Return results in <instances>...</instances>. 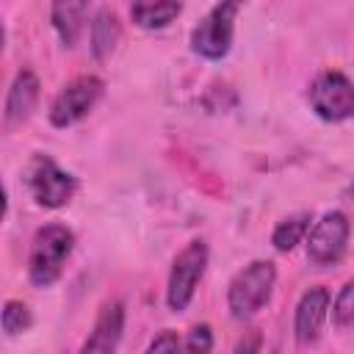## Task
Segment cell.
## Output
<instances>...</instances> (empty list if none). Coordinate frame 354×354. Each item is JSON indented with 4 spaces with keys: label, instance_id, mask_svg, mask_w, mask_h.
Segmentation results:
<instances>
[{
    "label": "cell",
    "instance_id": "obj_17",
    "mask_svg": "<svg viewBox=\"0 0 354 354\" xmlns=\"http://www.w3.org/2000/svg\"><path fill=\"white\" fill-rule=\"evenodd\" d=\"M329 315H332V326L346 332V329H354V277L337 290L332 307H329Z\"/></svg>",
    "mask_w": 354,
    "mask_h": 354
},
{
    "label": "cell",
    "instance_id": "obj_7",
    "mask_svg": "<svg viewBox=\"0 0 354 354\" xmlns=\"http://www.w3.org/2000/svg\"><path fill=\"white\" fill-rule=\"evenodd\" d=\"M351 221L343 210H326L318 221H313L304 243H307V260L318 268L337 266L348 249Z\"/></svg>",
    "mask_w": 354,
    "mask_h": 354
},
{
    "label": "cell",
    "instance_id": "obj_19",
    "mask_svg": "<svg viewBox=\"0 0 354 354\" xmlns=\"http://www.w3.org/2000/svg\"><path fill=\"white\" fill-rule=\"evenodd\" d=\"M177 348H183V340H180V335L174 332V329H163L158 337H152L149 340V346H147V351H177Z\"/></svg>",
    "mask_w": 354,
    "mask_h": 354
},
{
    "label": "cell",
    "instance_id": "obj_16",
    "mask_svg": "<svg viewBox=\"0 0 354 354\" xmlns=\"http://www.w3.org/2000/svg\"><path fill=\"white\" fill-rule=\"evenodd\" d=\"M33 324V313L22 299H8L0 310V326L6 332V337H17L22 332H28Z\"/></svg>",
    "mask_w": 354,
    "mask_h": 354
},
{
    "label": "cell",
    "instance_id": "obj_11",
    "mask_svg": "<svg viewBox=\"0 0 354 354\" xmlns=\"http://www.w3.org/2000/svg\"><path fill=\"white\" fill-rule=\"evenodd\" d=\"M122 332H124V304L119 299H111L100 307L97 313V321L86 337V343L80 346L83 354H111L119 348V340H122Z\"/></svg>",
    "mask_w": 354,
    "mask_h": 354
},
{
    "label": "cell",
    "instance_id": "obj_10",
    "mask_svg": "<svg viewBox=\"0 0 354 354\" xmlns=\"http://www.w3.org/2000/svg\"><path fill=\"white\" fill-rule=\"evenodd\" d=\"M39 97H41V83H39L36 72L33 69H19L11 80L6 102H3V127L14 130L22 122H28L30 113L36 111V105H39Z\"/></svg>",
    "mask_w": 354,
    "mask_h": 354
},
{
    "label": "cell",
    "instance_id": "obj_1",
    "mask_svg": "<svg viewBox=\"0 0 354 354\" xmlns=\"http://www.w3.org/2000/svg\"><path fill=\"white\" fill-rule=\"evenodd\" d=\"M75 249V232L66 224H44L36 230L28 252V279L33 288H50L61 279Z\"/></svg>",
    "mask_w": 354,
    "mask_h": 354
},
{
    "label": "cell",
    "instance_id": "obj_14",
    "mask_svg": "<svg viewBox=\"0 0 354 354\" xmlns=\"http://www.w3.org/2000/svg\"><path fill=\"white\" fill-rule=\"evenodd\" d=\"M122 36V25H119V17L111 11V8H100L94 14V19L88 22V39H91V53L97 61L108 58L116 47Z\"/></svg>",
    "mask_w": 354,
    "mask_h": 354
},
{
    "label": "cell",
    "instance_id": "obj_6",
    "mask_svg": "<svg viewBox=\"0 0 354 354\" xmlns=\"http://www.w3.org/2000/svg\"><path fill=\"white\" fill-rule=\"evenodd\" d=\"M105 94V83L97 75H77L72 77L50 102L47 119L53 127H72L75 122H80L83 116H88L94 111V105L102 100Z\"/></svg>",
    "mask_w": 354,
    "mask_h": 354
},
{
    "label": "cell",
    "instance_id": "obj_13",
    "mask_svg": "<svg viewBox=\"0 0 354 354\" xmlns=\"http://www.w3.org/2000/svg\"><path fill=\"white\" fill-rule=\"evenodd\" d=\"M180 14H183L180 0H133L130 3V19L144 30L169 28Z\"/></svg>",
    "mask_w": 354,
    "mask_h": 354
},
{
    "label": "cell",
    "instance_id": "obj_18",
    "mask_svg": "<svg viewBox=\"0 0 354 354\" xmlns=\"http://www.w3.org/2000/svg\"><path fill=\"white\" fill-rule=\"evenodd\" d=\"M183 348H188V351H210L213 348V329L207 324L191 326L188 337L183 340Z\"/></svg>",
    "mask_w": 354,
    "mask_h": 354
},
{
    "label": "cell",
    "instance_id": "obj_15",
    "mask_svg": "<svg viewBox=\"0 0 354 354\" xmlns=\"http://www.w3.org/2000/svg\"><path fill=\"white\" fill-rule=\"evenodd\" d=\"M310 227H313V216H310L307 210L290 213V216H285L282 221H277V227H274V232H271V246H274L277 252H293V249L307 238Z\"/></svg>",
    "mask_w": 354,
    "mask_h": 354
},
{
    "label": "cell",
    "instance_id": "obj_5",
    "mask_svg": "<svg viewBox=\"0 0 354 354\" xmlns=\"http://www.w3.org/2000/svg\"><path fill=\"white\" fill-rule=\"evenodd\" d=\"M25 185L36 205L47 210L64 207L77 194V177L61 169L50 155H33L25 169Z\"/></svg>",
    "mask_w": 354,
    "mask_h": 354
},
{
    "label": "cell",
    "instance_id": "obj_12",
    "mask_svg": "<svg viewBox=\"0 0 354 354\" xmlns=\"http://www.w3.org/2000/svg\"><path fill=\"white\" fill-rule=\"evenodd\" d=\"M91 0H50V22L64 47H75L86 30V11Z\"/></svg>",
    "mask_w": 354,
    "mask_h": 354
},
{
    "label": "cell",
    "instance_id": "obj_4",
    "mask_svg": "<svg viewBox=\"0 0 354 354\" xmlns=\"http://www.w3.org/2000/svg\"><path fill=\"white\" fill-rule=\"evenodd\" d=\"M207 260H210V249L202 238L191 241L171 263L169 271V282H166V304L171 313H183L188 310L205 271H207Z\"/></svg>",
    "mask_w": 354,
    "mask_h": 354
},
{
    "label": "cell",
    "instance_id": "obj_9",
    "mask_svg": "<svg viewBox=\"0 0 354 354\" xmlns=\"http://www.w3.org/2000/svg\"><path fill=\"white\" fill-rule=\"evenodd\" d=\"M329 307H332V293L324 285H313L301 293L293 313V335L301 346H310L321 337V329L329 318Z\"/></svg>",
    "mask_w": 354,
    "mask_h": 354
},
{
    "label": "cell",
    "instance_id": "obj_2",
    "mask_svg": "<svg viewBox=\"0 0 354 354\" xmlns=\"http://www.w3.org/2000/svg\"><path fill=\"white\" fill-rule=\"evenodd\" d=\"M277 285V266L271 260H252L249 266H243L227 288V310L235 321H249L252 315H257Z\"/></svg>",
    "mask_w": 354,
    "mask_h": 354
},
{
    "label": "cell",
    "instance_id": "obj_3",
    "mask_svg": "<svg viewBox=\"0 0 354 354\" xmlns=\"http://www.w3.org/2000/svg\"><path fill=\"white\" fill-rule=\"evenodd\" d=\"M243 8V0H218L191 30V50L205 61H221L232 50L235 19Z\"/></svg>",
    "mask_w": 354,
    "mask_h": 354
},
{
    "label": "cell",
    "instance_id": "obj_8",
    "mask_svg": "<svg viewBox=\"0 0 354 354\" xmlns=\"http://www.w3.org/2000/svg\"><path fill=\"white\" fill-rule=\"evenodd\" d=\"M307 97H310V108L324 122L337 124L354 116V83L348 80V75L337 69H326L315 75Z\"/></svg>",
    "mask_w": 354,
    "mask_h": 354
}]
</instances>
